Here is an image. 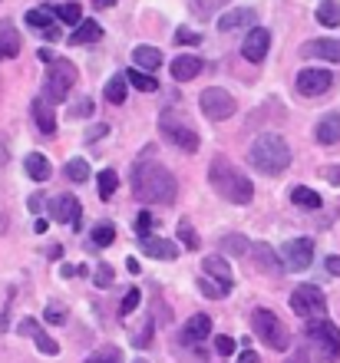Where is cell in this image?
<instances>
[{
	"instance_id": "1",
	"label": "cell",
	"mask_w": 340,
	"mask_h": 363,
	"mask_svg": "<svg viewBox=\"0 0 340 363\" xmlns=\"http://www.w3.org/2000/svg\"><path fill=\"white\" fill-rule=\"evenodd\" d=\"M133 195L142 205H172L179 195V182L165 165L142 159L133 165Z\"/></svg>"
},
{
	"instance_id": "2",
	"label": "cell",
	"mask_w": 340,
	"mask_h": 363,
	"mask_svg": "<svg viewBox=\"0 0 340 363\" xmlns=\"http://www.w3.org/2000/svg\"><path fill=\"white\" fill-rule=\"evenodd\" d=\"M208 182H212V189L225 201H231V205H248V201L255 199L251 179H248L235 162H228L225 155H215V159H212V165H208Z\"/></svg>"
},
{
	"instance_id": "3",
	"label": "cell",
	"mask_w": 340,
	"mask_h": 363,
	"mask_svg": "<svg viewBox=\"0 0 340 363\" xmlns=\"http://www.w3.org/2000/svg\"><path fill=\"white\" fill-rule=\"evenodd\" d=\"M248 165L261 175H281L291 165V145L278 133H261L248 149Z\"/></svg>"
},
{
	"instance_id": "4",
	"label": "cell",
	"mask_w": 340,
	"mask_h": 363,
	"mask_svg": "<svg viewBox=\"0 0 340 363\" xmlns=\"http://www.w3.org/2000/svg\"><path fill=\"white\" fill-rule=\"evenodd\" d=\"M304 337H307V344L314 347V354L321 357V360H334L340 354V327H334L327 317L307 320Z\"/></svg>"
},
{
	"instance_id": "5",
	"label": "cell",
	"mask_w": 340,
	"mask_h": 363,
	"mask_svg": "<svg viewBox=\"0 0 340 363\" xmlns=\"http://www.w3.org/2000/svg\"><path fill=\"white\" fill-rule=\"evenodd\" d=\"M159 129L175 149H182V152H189V155L199 152V133H195L189 119H182L179 113L165 109V113L159 116Z\"/></svg>"
},
{
	"instance_id": "6",
	"label": "cell",
	"mask_w": 340,
	"mask_h": 363,
	"mask_svg": "<svg viewBox=\"0 0 340 363\" xmlns=\"http://www.w3.org/2000/svg\"><path fill=\"white\" fill-rule=\"evenodd\" d=\"M251 327H255V334L265 340L271 350H287L291 347V334H287V327L278 320L274 311L268 307H258L255 314H251Z\"/></svg>"
},
{
	"instance_id": "7",
	"label": "cell",
	"mask_w": 340,
	"mask_h": 363,
	"mask_svg": "<svg viewBox=\"0 0 340 363\" xmlns=\"http://www.w3.org/2000/svg\"><path fill=\"white\" fill-rule=\"evenodd\" d=\"M199 106H202V113H205V119H212V123H225V119H231V116L238 113L235 96L228 93V89H221V86L202 89Z\"/></svg>"
},
{
	"instance_id": "8",
	"label": "cell",
	"mask_w": 340,
	"mask_h": 363,
	"mask_svg": "<svg viewBox=\"0 0 340 363\" xmlns=\"http://www.w3.org/2000/svg\"><path fill=\"white\" fill-rule=\"evenodd\" d=\"M73 83H76V67L70 63V60H63V57H57L53 63H50V69H47V99H53V103H63L70 96V89H73Z\"/></svg>"
},
{
	"instance_id": "9",
	"label": "cell",
	"mask_w": 340,
	"mask_h": 363,
	"mask_svg": "<svg viewBox=\"0 0 340 363\" xmlns=\"http://www.w3.org/2000/svg\"><path fill=\"white\" fill-rule=\"evenodd\" d=\"M291 311H294L297 317L317 320V317L327 314V297H324L321 287L301 284V287H294V294H291Z\"/></svg>"
},
{
	"instance_id": "10",
	"label": "cell",
	"mask_w": 340,
	"mask_h": 363,
	"mask_svg": "<svg viewBox=\"0 0 340 363\" xmlns=\"http://www.w3.org/2000/svg\"><path fill=\"white\" fill-rule=\"evenodd\" d=\"M281 258H284V271H307L314 261V241L311 238L287 241L281 251Z\"/></svg>"
},
{
	"instance_id": "11",
	"label": "cell",
	"mask_w": 340,
	"mask_h": 363,
	"mask_svg": "<svg viewBox=\"0 0 340 363\" xmlns=\"http://www.w3.org/2000/svg\"><path fill=\"white\" fill-rule=\"evenodd\" d=\"M47 205H50V208H47L50 218L57 221V225H60V221H70L76 231L83 228V208H79V201H76L73 195H57V199H50Z\"/></svg>"
},
{
	"instance_id": "12",
	"label": "cell",
	"mask_w": 340,
	"mask_h": 363,
	"mask_svg": "<svg viewBox=\"0 0 340 363\" xmlns=\"http://www.w3.org/2000/svg\"><path fill=\"white\" fill-rule=\"evenodd\" d=\"M294 83H297L301 96H324L334 86V73H327V69H301Z\"/></svg>"
},
{
	"instance_id": "13",
	"label": "cell",
	"mask_w": 340,
	"mask_h": 363,
	"mask_svg": "<svg viewBox=\"0 0 340 363\" xmlns=\"http://www.w3.org/2000/svg\"><path fill=\"white\" fill-rule=\"evenodd\" d=\"M268 47H271V33H268L265 27H251L245 43H241V57H245L248 63H261V60L268 57Z\"/></svg>"
},
{
	"instance_id": "14",
	"label": "cell",
	"mask_w": 340,
	"mask_h": 363,
	"mask_svg": "<svg viewBox=\"0 0 340 363\" xmlns=\"http://www.w3.org/2000/svg\"><path fill=\"white\" fill-rule=\"evenodd\" d=\"M17 330L23 337H33V344H37L40 354H47V357H57L60 354V344L50 334H43V327H40L37 320H30V317H27V320H20V324H17Z\"/></svg>"
},
{
	"instance_id": "15",
	"label": "cell",
	"mask_w": 340,
	"mask_h": 363,
	"mask_svg": "<svg viewBox=\"0 0 340 363\" xmlns=\"http://www.w3.org/2000/svg\"><path fill=\"white\" fill-rule=\"evenodd\" d=\"M301 57L340 63V40H307V43L301 47Z\"/></svg>"
},
{
	"instance_id": "16",
	"label": "cell",
	"mask_w": 340,
	"mask_h": 363,
	"mask_svg": "<svg viewBox=\"0 0 340 363\" xmlns=\"http://www.w3.org/2000/svg\"><path fill=\"white\" fill-rule=\"evenodd\" d=\"M30 116H33V123H37V129L43 135H53V133H57V113H53L50 99L37 96V99L30 103Z\"/></svg>"
},
{
	"instance_id": "17",
	"label": "cell",
	"mask_w": 340,
	"mask_h": 363,
	"mask_svg": "<svg viewBox=\"0 0 340 363\" xmlns=\"http://www.w3.org/2000/svg\"><path fill=\"white\" fill-rule=\"evenodd\" d=\"M23 20H27V23L37 30V33H43V37H50V40L60 37V30H57V13H53L50 7L27 10V17H23Z\"/></svg>"
},
{
	"instance_id": "18",
	"label": "cell",
	"mask_w": 340,
	"mask_h": 363,
	"mask_svg": "<svg viewBox=\"0 0 340 363\" xmlns=\"http://www.w3.org/2000/svg\"><path fill=\"white\" fill-rule=\"evenodd\" d=\"M251 255H255L258 271H265V274H271V277L284 274V264L278 261V255H274L271 245H265V241H258V245H251Z\"/></svg>"
},
{
	"instance_id": "19",
	"label": "cell",
	"mask_w": 340,
	"mask_h": 363,
	"mask_svg": "<svg viewBox=\"0 0 340 363\" xmlns=\"http://www.w3.org/2000/svg\"><path fill=\"white\" fill-rule=\"evenodd\" d=\"M208 334H212V317L208 314H192L189 324L182 327V340L185 344H202V340H208Z\"/></svg>"
},
{
	"instance_id": "20",
	"label": "cell",
	"mask_w": 340,
	"mask_h": 363,
	"mask_svg": "<svg viewBox=\"0 0 340 363\" xmlns=\"http://www.w3.org/2000/svg\"><path fill=\"white\" fill-rule=\"evenodd\" d=\"M314 139L321 145H337L340 143V113H327L321 123L314 125Z\"/></svg>"
},
{
	"instance_id": "21",
	"label": "cell",
	"mask_w": 340,
	"mask_h": 363,
	"mask_svg": "<svg viewBox=\"0 0 340 363\" xmlns=\"http://www.w3.org/2000/svg\"><path fill=\"white\" fill-rule=\"evenodd\" d=\"M202 63L199 57H192V53H182V57H175L172 60V77L179 79V83H189V79H195L202 73Z\"/></svg>"
},
{
	"instance_id": "22",
	"label": "cell",
	"mask_w": 340,
	"mask_h": 363,
	"mask_svg": "<svg viewBox=\"0 0 340 363\" xmlns=\"http://www.w3.org/2000/svg\"><path fill=\"white\" fill-rule=\"evenodd\" d=\"M202 268H205V274L212 277V281H218V284H225L228 291H231L235 277H231V271H228V261H221L218 255H208V258L202 261Z\"/></svg>"
},
{
	"instance_id": "23",
	"label": "cell",
	"mask_w": 340,
	"mask_h": 363,
	"mask_svg": "<svg viewBox=\"0 0 340 363\" xmlns=\"http://www.w3.org/2000/svg\"><path fill=\"white\" fill-rule=\"evenodd\" d=\"M103 40V27L96 23V20H83V23H76V30L70 33V43L73 47H83V43H99Z\"/></svg>"
},
{
	"instance_id": "24",
	"label": "cell",
	"mask_w": 340,
	"mask_h": 363,
	"mask_svg": "<svg viewBox=\"0 0 340 363\" xmlns=\"http://www.w3.org/2000/svg\"><path fill=\"white\" fill-rule=\"evenodd\" d=\"M248 23H255V10H228L225 17H218V30L221 33H231L238 27H248Z\"/></svg>"
},
{
	"instance_id": "25",
	"label": "cell",
	"mask_w": 340,
	"mask_h": 363,
	"mask_svg": "<svg viewBox=\"0 0 340 363\" xmlns=\"http://www.w3.org/2000/svg\"><path fill=\"white\" fill-rule=\"evenodd\" d=\"M23 169H27V175L33 182H47L50 172H53V165H50L47 155H40V152H30L27 159H23Z\"/></svg>"
},
{
	"instance_id": "26",
	"label": "cell",
	"mask_w": 340,
	"mask_h": 363,
	"mask_svg": "<svg viewBox=\"0 0 340 363\" xmlns=\"http://www.w3.org/2000/svg\"><path fill=\"white\" fill-rule=\"evenodd\" d=\"M133 60H136V67L149 73V69L162 67V50L159 47H149V43H139V47L133 50Z\"/></svg>"
},
{
	"instance_id": "27",
	"label": "cell",
	"mask_w": 340,
	"mask_h": 363,
	"mask_svg": "<svg viewBox=\"0 0 340 363\" xmlns=\"http://www.w3.org/2000/svg\"><path fill=\"white\" fill-rule=\"evenodd\" d=\"M142 251L149 258H165V261H175V255H179V248L169 238H146L142 241Z\"/></svg>"
},
{
	"instance_id": "28",
	"label": "cell",
	"mask_w": 340,
	"mask_h": 363,
	"mask_svg": "<svg viewBox=\"0 0 340 363\" xmlns=\"http://www.w3.org/2000/svg\"><path fill=\"white\" fill-rule=\"evenodd\" d=\"M291 201L297 205V208H304V211H317V208H324L321 195H317V191H311L307 185H297V189H291Z\"/></svg>"
},
{
	"instance_id": "29",
	"label": "cell",
	"mask_w": 340,
	"mask_h": 363,
	"mask_svg": "<svg viewBox=\"0 0 340 363\" xmlns=\"http://www.w3.org/2000/svg\"><path fill=\"white\" fill-rule=\"evenodd\" d=\"M23 50V43H20V33L13 27H4L0 30V60H13Z\"/></svg>"
},
{
	"instance_id": "30",
	"label": "cell",
	"mask_w": 340,
	"mask_h": 363,
	"mask_svg": "<svg viewBox=\"0 0 340 363\" xmlns=\"http://www.w3.org/2000/svg\"><path fill=\"white\" fill-rule=\"evenodd\" d=\"M126 77L119 73V77H109V83L103 86V96H106V103H113V106H123L126 103Z\"/></svg>"
},
{
	"instance_id": "31",
	"label": "cell",
	"mask_w": 340,
	"mask_h": 363,
	"mask_svg": "<svg viewBox=\"0 0 340 363\" xmlns=\"http://www.w3.org/2000/svg\"><path fill=\"white\" fill-rule=\"evenodd\" d=\"M317 23H321V27H340L337 0H321V4H317Z\"/></svg>"
},
{
	"instance_id": "32",
	"label": "cell",
	"mask_w": 340,
	"mask_h": 363,
	"mask_svg": "<svg viewBox=\"0 0 340 363\" xmlns=\"http://www.w3.org/2000/svg\"><path fill=\"white\" fill-rule=\"evenodd\" d=\"M123 77H126V83H129V86H136L139 93H155V89H159V83H155L146 69H126Z\"/></svg>"
},
{
	"instance_id": "33",
	"label": "cell",
	"mask_w": 340,
	"mask_h": 363,
	"mask_svg": "<svg viewBox=\"0 0 340 363\" xmlns=\"http://www.w3.org/2000/svg\"><path fill=\"white\" fill-rule=\"evenodd\" d=\"M96 182H99V199H103V201H109L116 195V189H119V175H116L113 169H103Z\"/></svg>"
},
{
	"instance_id": "34",
	"label": "cell",
	"mask_w": 340,
	"mask_h": 363,
	"mask_svg": "<svg viewBox=\"0 0 340 363\" xmlns=\"http://www.w3.org/2000/svg\"><path fill=\"white\" fill-rule=\"evenodd\" d=\"M225 4H228V0H189L192 13H195V17H202V20L215 17V10H221Z\"/></svg>"
},
{
	"instance_id": "35",
	"label": "cell",
	"mask_w": 340,
	"mask_h": 363,
	"mask_svg": "<svg viewBox=\"0 0 340 363\" xmlns=\"http://www.w3.org/2000/svg\"><path fill=\"white\" fill-rule=\"evenodd\" d=\"M63 172H67L70 182H89V175H93L89 172V165H86V159H70Z\"/></svg>"
},
{
	"instance_id": "36",
	"label": "cell",
	"mask_w": 340,
	"mask_h": 363,
	"mask_svg": "<svg viewBox=\"0 0 340 363\" xmlns=\"http://www.w3.org/2000/svg\"><path fill=\"white\" fill-rule=\"evenodd\" d=\"M113 241H116V228H113V225H106V221H103V225H96V228H93V245H96V248H106V245H113Z\"/></svg>"
},
{
	"instance_id": "37",
	"label": "cell",
	"mask_w": 340,
	"mask_h": 363,
	"mask_svg": "<svg viewBox=\"0 0 340 363\" xmlns=\"http://www.w3.org/2000/svg\"><path fill=\"white\" fill-rule=\"evenodd\" d=\"M221 248L231 251V255H245V251H251V245H248L245 235H225V238H221Z\"/></svg>"
},
{
	"instance_id": "38",
	"label": "cell",
	"mask_w": 340,
	"mask_h": 363,
	"mask_svg": "<svg viewBox=\"0 0 340 363\" xmlns=\"http://www.w3.org/2000/svg\"><path fill=\"white\" fill-rule=\"evenodd\" d=\"M199 287H202V294L205 297H215V301H221V297H228V287L225 284H218V281H212V277H202L199 281Z\"/></svg>"
},
{
	"instance_id": "39",
	"label": "cell",
	"mask_w": 340,
	"mask_h": 363,
	"mask_svg": "<svg viewBox=\"0 0 340 363\" xmlns=\"http://www.w3.org/2000/svg\"><path fill=\"white\" fill-rule=\"evenodd\" d=\"M179 238H182V245H185V248L189 251H195L202 245L199 241V235H195V228H192L189 221H179Z\"/></svg>"
},
{
	"instance_id": "40",
	"label": "cell",
	"mask_w": 340,
	"mask_h": 363,
	"mask_svg": "<svg viewBox=\"0 0 340 363\" xmlns=\"http://www.w3.org/2000/svg\"><path fill=\"white\" fill-rule=\"evenodd\" d=\"M60 20H67V23H83V10L76 7V4H63V7L53 10Z\"/></svg>"
},
{
	"instance_id": "41",
	"label": "cell",
	"mask_w": 340,
	"mask_h": 363,
	"mask_svg": "<svg viewBox=\"0 0 340 363\" xmlns=\"http://www.w3.org/2000/svg\"><path fill=\"white\" fill-rule=\"evenodd\" d=\"M86 363H123V357H119V350L116 347H103V350H96L93 357Z\"/></svg>"
},
{
	"instance_id": "42",
	"label": "cell",
	"mask_w": 340,
	"mask_h": 363,
	"mask_svg": "<svg viewBox=\"0 0 340 363\" xmlns=\"http://www.w3.org/2000/svg\"><path fill=\"white\" fill-rule=\"evenodd\" d=\"M47 324H67V307L63 304H47Z\"/></svg>"
},
{
	"instance_id": "43",
	"label": "cell",
	"mask_w": 340,
	"mask_h": 363,
	"mask_svg": "<svg viewBox=\"0 0 340 363\" xmlns=\"http://www.w3.org/2000/svg\"><path fill=\"white\" fill-rule=\"evenodd\" d=\"M139 301H142V294H139V287H133V291H129V294L123 297V307H119V311H123V314H133L136 307H139Z\"/></svg>"
},
{
	"instance_id": "44",
	"label": "cell",
	"mask_w": 340,
	"mask_h": 363,
	"mask_svg": "<svg viewBox=\"0 0 340 363\" xmlns=\"http://www.w3.org/2000/svg\"><path fill=\"white\" fill-rule=\"evenodd\" d=\"M215 350L221 357H231V354H235V340H231V337H225V334H218L215 337Z\"/></svg>"
},
{
	"instance_id": "45",
	"label": "cell",
	"mask_w": 340,
	"mask_h": 363,
	"mask_svg": "<svg viewBox=\"0 0 340 363\" xmlns=\"http://www.w3.org/2000/svg\"><path fill=\"white\" fill-rule=\"evenodd\" d=\"M175 43H182V47H185V43H192V47H195V43H202V33H195V30H185V27H182L179 33H175Z\"/></svg>"
},
{
	"instance_id": "46",
	"label": "cell",
	"mask_w": 340,
	"mask_h": 363,
	"mask_svg": "<svg viewBox=\"0 0 340 363\" xmlns=\"http://www.w3.org/2000/svg\"><path fill=\"white\" fill-rule=\"evenodd\" d=\"M113 284V268L109 264H99L96 268V287H109Z\"/></svg>"
},
{
	"instance_id": "47",
	"label": "cell",
	"mask_w": 340,
	"mask_h": 363,
	"mask_svg": "<svg viewBox=\"0 0 340 363\" xmlns=\"http://www.w3.org/2000/svg\"><path fill=\"white\" fill-rule=\"evenodd\" d=\"M70 116H73V119H79V116H83V119H86V116H93V99H86V96H83V99H79V106H73V109H70Z\"/></svg>"
},
{
	"instance_id": "48",
	"label": "cell",
	"mask_w": 340,
	"mask_h": 363,
	"mask_svg": "<svg viewBox=\"0 0 340 363\" xmlns=\"http://www.w3.org/2000/svg\"><path fill=\"white\" fill-rule=\"evenodd\" d=\"M149 228H152V215H149V211H142V215H139V231H136V235H139V241L152 238Z\"/></svg>"
},
{
	"instance_id": "49",
	"label": "cell",
	"mask_w": 340,
	"mask_h": 363,
	"mask_svg": "<svg viewBox=\"0 0 340 363\" xmlns=\"http://www.w3.org/2000/svg\"><path fill=\"white\" fill-rule=\"evenodd\" d=\"M133 344H136V347H142V350H146V347L152 344V320H149V324H146V327H142V330H139V337H136Z\"/></svg>"
},
{
	"instance_id": "50",
	"label": "cell",
	"mask_w": 340,
	"mask_h": 363,
	"mask_svg": "<svg viewBox=\"0 0 340 363\" xmlns=\"http://www.w3.org/2000/svg\"><path fill=\"white\" fill-rule=\"evenodd\" d=\"M324 268H327V274L340 277V255H327V261H324Z\"/></svg>"
},
{
	"instance_id": "51",
	"label": "cell",
	"mask_w": 340,
	"mask_h": 363,
	"mask_svg": "<svg viewBox=\"0 0 340 363\" xmlns=\"http://www.w3.org/2000/svg\"><path fill=\"white\" fill-rule=\"evenodd\" d=\"M321 175L331 182V185H340V165H327V169H321Z\"/></svg>"
},
{
	"instance_id": "52",
	"label": "cell",
	"mask_w": 340,
	"mask_h": 363,
	"mask_svg": "<svg viewBox=\"0 0 340 363\" xmlns=\"http://www.w3.org/2000/svg\"><path fill=\"white\" fill-rule=\"evenodd\" d=\"M238 363H261V357H258L255 350H245V354L238 357Z\"/></svg>"
},
{
	"instance_id": "53",
	"label": "cell",
	"mask_w": 340,
	"mask_h": 363,
	"mask_svg": "<svg viewBox=\"0 0 340 363\" xmlns=\"http://www.w3.org/2000/svg\"><path fill=\"white\" fill-rule=\"evenodd\" d=\"M109 133V125H96L93 133H89V143H93V139H99V135H106Z\"/></svg>"
},
{
	"instance_id": "54",
	"label": "cell",
	"mask_w": 340,
	"mask_h": 363,
	"mask_svg": "<svg viewBox=\"0 0 340 363\" xmlns=\"http://www.w3.org/2000/svg\"><path fill=\"white\" fill-rule=\"evenodd\" d=\"M43 201H47L43 195H33V199H30V211H40V205H43Z\"/></svg>"
},
{
	"instance_id": "55",
	"label": "cell",
	"mask_w": 340,
	"mask_h": 363,
	"mask_svg": "<svg viewBox=\"0 0 340 363\" xmlns=\"http://www.w3.org/2000/svg\"><path fill=\"white\" fill-rule=\"evenodd\" d=\"M113 4H116V0H93L96 10H106V7H113Z\"/></svg>"
},
{
	"instance_id": "56",
	"label": "cell",
	"mask_w": 340,
	"mask_h": 363,
	"mask_svg": "<svg viewBox=\"0 0 340 363\" xmlns=\"http://www.w3.org/2000/svg\"><path fill=\"white\" fill-rule=\"evenodd\" d=\"M139 363H142V360H139Z\"/></svg>"
}]
</instances>
